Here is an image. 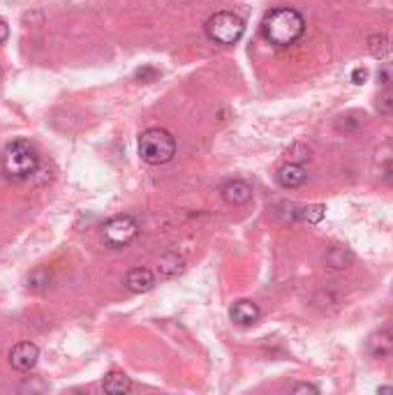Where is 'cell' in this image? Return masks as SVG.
Instances as JSON below:
<instances>
[{
    "label": "cell",
    "mask_w": 393,
    "mask_h": 395,
    "mask_svg": "<svg viewBox=\"0 0 393 395\" xmlns=\"http://www.w3.org/2000/svg\"><path fill=\"white\" fill-rule=\"evenodd\" d=\"M368 51H371L375 58H384L393 51V44L387 35H371L368 37Z\"/></svg>",
    "instance_id": "obj_17"
},
{
    "label": "cell",
    "mask_w": 393,
    "mask_h": 395,
    "mask_svg": "<svg viewBox=\"0 0 393 395\" xmlns=\"http://www.w3.org/2000/svg\"><path fill=\"white\" fill-rule=\"evenodd\" d=\"M102 389L109 395H125L132 389V382L125 373H109L102 382Z\"/></svg>",
    "instance_id": "obj_13"
},
{
    "label": "cell",
    "mask_w": 393,
    "mask_h": 395,
    "mask_svg": "<svg viewBox=\"0 0 393 395\" xmlns=\"http://www.w3.org/2000/svg\"><path fill=\"white\" fill-rule=\"evenodd\" d=\"M51 280H53V275H51L49 268L39 266V268H35V271L28 275V289L30 291H37V294H42V291H46V289L51 287Z\"/></svg>",
    "instance_id": "obj_16"
},
{
    "label": "cell",
    "mask_w": 393,
    "mask_h": 395,
    "mask_svg": "<svg viewBox=\"0 0 393 395\" xmlns=\"http://www.w3.org/2000/svg\"><path fill=\"white\" fill-rule=\"evenodd\" d=\"M384 178L393 185V162H387V167H384Z\"/></svg>",
    "instance_id": "obj_26"
},
{
    "label": "cell",
    "mask_w": 393,
    "mask_h": 395,
    "mask_svg": "<svg viewBox=\"0 0 393 395\" xmlns=\"http://www.w3.org/2000/svg\"><path fill=\"white\" fill-rule=\"evenodd\" d=\"M324 213H326V206H321V203L294 206V220H301V222H308V225H317V222H321Z\"/></svg>",
    "instance_id": "obj_15"
},
{
    "label": "cell",
    "mask_w": 393,
    "mask_h": 395,
    "mask_svg": "<svg viewBox=\"0 0 393 395\" xmlns=\"http://www.w3.org/2000/svg\"><path fill=\"white\" fill-rule=\"evenodd\" d=\"M220 194L229 206H246L253 199V185L246 183V180H229V183L222 185Z\"/></svg>",
    "instance_id": "obj_7"
},
{
    "label": "cell",
    "mask_w": 393,
    "mask_h": 395,
    "mask_svg": "<svg viewBox=\"0 0 393 395\" xmlns=\"http://www.w3.org/2000/svg\"><path fill=\"white\" fill-rule=\"evenodd\" d=\"M125 287L135 294H146L155 287V275L148 271V268H132V271L125 275Z\"/></svg>",
    "instance_id": "obj_11"
},
{
    "label": "cell",
    "mask_w": 393,
    "mask_h": 395,
    "mask_svg": "<svg viewBox=\"0 0 393 395\" xmlns=\"http://www.w3.org/2000/svg\"><path fill=\"white\" fill-rule=\"evenodd\" d=\"M366 352L375 359H387L393 354V333L387 328L375 330L371 337L366 340Z\"/></svg>",
    "instance_id": "obj_8"
},
{
    "label": "cell",
    "mask_w": 393,
    "mask_h": 395,
    "mask_svg": "<svg viewBox=\"0 0 393 395\" xmlns=\"http://www.w3.org/2000/svg\"><path fill=\"white\" fill-rule=\"evenodd\" d=\"M380 393H393V386H380Z\"/></svg>",
    "instance_id": "obj_27"
},
{
    "label": "cell",
    "mask_w": 393,
    "mask_h": 395,
    "mask_svg": "<svg viewBox=\"0 0 393 395\" xmlns=\"http://www.w3.org/2000/svg\"><path fill=\"white\" fill-rule=\"evenodd\" d=\"M37 359H39V349L33 342H19L10 352V366L14 370H19V373H30L37 366Z\"/></svg>",
    "instance_id": "obj_6"
},
{
    "label": "cell",
    "mask_w": 393,
    "mask_h": 395,
    "mask_svg": "<svg viewBox=\"0 0 393 395\" xmlns=\"http://www.w3.org/2000/svg\"><path fill=\"white\" fill-rule=\"evenodd\" d=\"M305 21L292 7H278V10L266 12L262 21V33L275 46H289L303 35Z\"/></svg>",
    "instance_id": "obj_1"
},
{
    "label": "cell",
    "mask_w": 393,
    "mask_h": 395,
    "mask_svg": "<svg viewBox=\"0 0 393 395\" xmlns=\"http://www.w3.org/2000/svg\"><path fill=\"white\" fill-rule=\"evenodd\" d=\"M183 271V257H178L176 252H167V255L160 257V262H157V273L162 275V278H174Z\"/></svg>",
    "instance_id": "obj_14"
},
{
    "label": "cell",
    "mask_w": 393,
    "mask_h": 395,
    "mask_svg": "<svg viewBox=\"0 0 393 395\" xmlns=\"http://www.w3.org/2000/svg\"><path fill=\"white\" fill-rule=\"evenodd\" d=\"M324 262L333 271H345V268H349L354 264V252L347 245H333V248H328Z\"/></svg>",
    "instance_id": "obj_12"
},
{
    "label": "cell",
    "mask_w": 393,
    "mask_h": 395,
    "mask_svg": "<svg viewBox=\"0 0 393 395\" xmlns=\"http://www.w3.org/2000/svg\"><path fill=\"white\" fill-rule=\"evenodd\" d=\"M176 155V139L167 130L151 128L139 137V157L146 164H167Z\"/></svg>",
    "instance_id": "obj_3"
},
{
    "label": "cell",
    "mask_w": 393,
    "mask_h": 395,
    "mask_svg": "<svg viewBox=\"0 0 393 395\" xmlns=\"http://www.w3.org/2000/svg\"><path fill=\"white\" fill-rule=\"evenodd\" d=\"M377 112L393 114V95H382V98L377 100Z\"/></svg>",
    "instance_id": "obj_22"
},
{
    "label": "cell",
    "mask_w": 393,
    "mask_h": 395,
    "mask_svg": "<svg viewBox=\"0 0 393 395\" xmlns=\"http://www.w3.org/2000/svg\"><path fill=\"white\" fill-rule=\"evenodd\" d=\"M137 79H141V81H153V79H157V69L153 67H144V69H139L137 72Z\"/></svg>",
    "instance_id": "obj_23"
},
{
    "label": "cell",
    "mask_w": 393,
    "mask_h": 395,
    "mask_svg": "<svg viewBox=\"0 0 393 395\" xmlns=\"http://www.w3.org/2000/svg\"><path fill=\"white\" fill-rule=\"evenodd\" d=\"M292 393H294V395H317L319 389H317V386H312V384L298 382V384L292 386Z\"/></svg>",
    "instance_id": "obj_21"
},
{
    "label": "cell",
    "mask_w": 393,
    "mask_h": 395,
    "mask_svg": "<svg viewBox=\"0 0 393 395\" xmlns=\"http://www.w3.org/2000/svg\"><path fill=\"white\" fill-rule=\"evenodd\" d=\"M259 305L255 301H248V298H243V301H236L229 310V317L232 321H236L239 326H253L259 319Z\"/></svg>",
    "instance_id": "obj_10"
},
{
    "label": "cell",
    "mask_w": 393,
    "mask_h": 395,
    "mask_svg": "<svg viewBox=\"0 0 393 395\" xmlns=\"http://www.w3.org/2000/svg\"><path fill=\"white\" fill-rule=\"evenodd\" d=\"M366 79H368V72H366L364 67H357V69L352 72V81H354V83H364Z\"/></svg>",
    "instance_id": "obj_24"
},
{
    "label": "cell",
    "mask_w": 393,
    "mask_h": 395,
    "mask_svg": "<svg viewBox=\"0 0 393 395\" xmlns=\"http://www.w3.org/2000/svg\"><path fill=\"white\" fill-rule=\"evenodd\" d=\"M137 234H139V225L130 215H116L112 220H107L105 227H102V241L114 250L128 248L137 239Z\"/></svg>",
    "instance_id": "obj_5"
},
{
    "label": "cell",
    "mask_w": 393,
    "mask_h": 395,
    "mask_svg": "<svg viewBox=\"0 0 393 395\" xmlns=\"http://www.w3.org/2000/svg\"><path fill=\"white\" fill-rule=\"evenodd\" d=\"M246 33V23L234 12H218L206 21V35L211 42L232 46Z\"/></svg>",
    "instance_id": "obj_4"
},
{
    "label": "cell",
    "mask_w": 393,
    "mask_h": 395,
    "mask_svg": "<svg viewBox=\"0 0 393 395\" xmlns=\"http://www.w3.org/2000/svg\"><path fill=\"white\" fill-rule=\"evenodd\" d=\"M308 157H310V148L303 144H296L292 151H287L289 162H301V160H308Z\"/></svg>",
    "instance_id": "obj_20"
},
{
    "label": "cell",
    "mask_w": 393,
    "mask_h": 395,
    "mask_svg": "<svg viewBox=\"0 0 393 395\" xmlns=\"http://www.w3.org/2000/svg\"><path fill=\"white\" fill-rule=\"evenodd\" d=\"M361 128V118H357V121H352V116H340L335 121V130L338 132H354Z\"/></svg>",
    "instance_id": "obj_19"
},
{
    "label": "cell",
    "mask_w": 393,
    "mask_h": 395,
    "mask_svg": "<svg viewBox=\"0 0 393 395\" xmlns=\"http://www.w3.org/2000/svg\"><path fill=\"white\" fill-rule=\"evenodd\" d=\"M7 37H10V26H7V23L0 19V44H3Z\"/></svg>",
    "instance_id": "obj_25"
},
{
    "label": "cell",
    "mask_w": 393,
    "mask_h": 395,
    "mask_svg": "<svg viewBox=\"0 0 393 395\" xmlns=\"http://www.w3.org/2000/svg\"><path fill=\"white\" fill-rule=\"evenodd\" d=\"M377 81L387 88H393V62H384V65L377 69Z\"/></svg>",
    "instance_id": "obj_18"
},
{
    "label": "cell",
    "mask_w": 393,
    "mask_h": 395,
    "mask_svg": "<svg viewBox=\"0 0 393 395\" xmlns=\"http://www.w3.org/2000/svg\"><path fill=\"white\" fill-rule=\"evenodd\" d=\"M305 180H308V171H305L303 164H298V162H287L278 169V183L285 189L301 187Z\"/></svg>",
    "instance_id": "obj_9"
},
{
    "label": "cell",
    "mask_w": 393,
    "mask_h": 395,
    "mask_svg": "<svg viewBox=\"0 0 393 395\" xmlns=\"http://www.w3.org/2000/svg\"><path fill=\"white\" fill-rule=\"evenodd\" d=\"M39 167V155L35 146L26 139H17L5 146L3 151V173L14 183L33 178Z\"/></svg>",
    "instance_id": "obj_2"
}]
</instances>
